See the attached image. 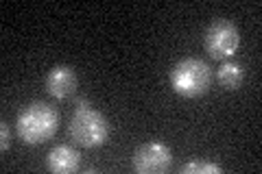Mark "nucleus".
<instances>
[{
  "label": "nucleus",
  "instance_id": "nucleus-4",
  "mask_svg": "<svg viewBox=\"0 0 262 174\" xmlns=\"http://www.w3.org/2000/svg\"><path fill=\"white\" fill-rule=\"evenodd\" d=\"M203 46H206V53L212 57V59L232 57L241 46V31L232 20L219 18L206 29Z\"/></svg>",
  "mask_w": 262,
  "mask_h": 174
},
{
  "label": "nucleus",
  "instance_id": "nucleus-9",
  "mask_svg": "<svg viewBox=\"0 0 262 174\" xmlns=\"http://www.w3.org/2000/svg\"><path fill=\"white\" fill-rule=\"evenodd\" d=\"M179 172L182 174H221L223 172V168H221L219 163H212V161H188L184 163L182 168H179Z\"/></svg>",
  "mask_w": 262,
  "mask_h": 174
},
{
  "label": "nucleus",
  "instance_id": "nucleus-7",
  "mask_svg": "<svg viewBox=\"0 0 262 174\" xmlns=\"http://www.w3.org/2000/svg\"><path fill=\"white\" fill-rule=\"evenodd\" d=\"M79 161H81V155L72 146H66V144L51 148L46 155V168L55 174H70L79 170Z\"/></svg>",
  "mask_w": 262,
  "mask_h": 174
},
{
  "label": "nucleus",
  "instance_id": "nucleus-6",
  "mask_svg": "<svg viewBox=\"0 0 262 174\" xmlns=\"http://www.w3.org/2000/svg\"><path fill=\"white\" fill-rule=\"evenodd\" d=\"M79 85V77L75 68H70V65H55L53 70H48L46 79H44V87L46 92L51 94L53 98L57 101H63V98H70L75 94V89Z\"/></svg>",
  "mask_w": 262,
  "mask_h": 174
},
{
  "label": "nucleus",
  "instance_id": "nucleus-1",
  "mask_svg": "<svg viewBox=\"0 0 262 174\" xmlns=\"http://www.w3.org/2000/svg\"><path fill=\"white\" fill-rule=\"evenodd\" d=\"M57 127H59V115L46 103H31L27 105L18 115L15 129L24 144H42L46 139H51L55 135Z\"/></svg>",
  "mask_w": 262,
  "mask_h": 174
},
{
  "label": "nucleus",
  "instance_id": "nucleus-8",
  "mask_svg": "<svg viewBox=\"0 0 262 174\" xmlns=\"http://www.w3.org/2000/svg\"><path fill=\"white\" fill-rule=\"evenodd\" d=\"M216 79L225 89H238L243 85L245 70L238 61H223L216 70Z\"/></svg>",
  "mask_w": 262,
  "mask_h": 174
},
{
  "label": "nucleus",
  "instance_id": "nucleus-3",
  "mask_svg": "<svg viewBox=\"0 0 262 174\" xmlns=\"http://www.w3.org/2000/svg\"><path fill=\"white\" fill-rule=\"evenodd\" d=\"M70 135L83 148H96L105 144L110 135V124L101 111L92 109L88 101H79L70 120Z\"/></svg>",
  "mask_w": 262,
  "mask_h": 174
},
{
  "label": "nucleus",
  "instance_id": "nucleus-2",
  "mask_svg": "<svg viewBox=\"0 0 262 174\" xmlns=\"http://www.w3.org/2000/svg\"><path fill=\"white\" fill-rule=\"evenodd\" d=\"M212 72L206 61L196 57H186L177 61L170 70V87L184 98H199L210 89Z\"/></svg>",
  "mask_w": 262,
  "mask_h": 174
},
{
  "label": "nucleus",
  "instance_id": "nucleus-10",
  "mask_svg": "<svg viewBox=\"0 0 262 174\" xmlns=\"http://www.w3.org/2000/svg\"><path fill=\"white\" fill-rule=\"evenodd\" d=\"M11 148V131H9V124L3 122L0 124V151L7 153Z\"/></svg>",
  "mask_w": 262,
  "mask_h": 174
},
{
  "label": "nucleus",
  "instance_id": "nucleus-5",
  "mask_svg": "<svg viewBox=\"0 0 262 174\" xmlns=\"http://www.w3.org/2000/svg\"><path fill=\"white\" fill-rule=\"evenodd\" d=\"M173 153L162 142H146L134 153V172L138 174H164L170 170Z\"/></svg>",
  "mask_w": 262,
  "mask_h": 174
}]
</instances>
